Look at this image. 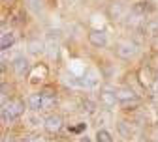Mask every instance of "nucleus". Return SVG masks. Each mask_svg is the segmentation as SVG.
<instances>
[{
  "label": "nucleus",
  "instance_id": "nucleus-1",
  "mask_svg": "<svg viewBox=\"0 0 158 142\" xmlns=\"http://www.w3.org/2000/svg\"><path fill=\"white\" fill-rule=\"evenodd\" d=\"M25 114V103L21 99H13L10 103L2 105V121L4 124H11L17 118H21Z\"/></svg>",
  "mask_w": 158,
  "mask_h": 142
},
{
  "label": "nucleus",
  "instance_id": "nucleus-2",
  "mask_svg": "<svg viewBox=\"0 0 158 142\" xmlns=\"http://www.w3.org/2000/svg\"><path fill=\"white\" fill-rule=\"evenodd\" d=\"M117 97H118V103H121L124 109L139 105V99H137V95L134 94L132 88H121V90H117Z\"/></svg>",
  "mask_w": 158,
  "mask_h": 142
},
{
  "label": "nucleus",
  "instance_id": "nucleus-3",
  "mask_svg": "<svg viewBox=\"0 0 158 142\" xmlns=\"http://www.w3.org/2000/svg\"><path fill=\"white\" fill-rule=\"evenodd\" d=\"M115 54L123 60H130L137 54V45L134 41H121L115 47Z\"/></svg>",
  "mask_w": 158,
  "mask_h": 142
},
{
  "label": "nucleus",
  "instance_id": "nucleus-4",
  "mask_svg": "<svg viewBox=\"0 0 158 142\" xmlns=\"http://www.w3.org/2000/svg\"><path fill=\"white\" fill-rule=\"evenodd\" d=\"M62 125H64V121H62V118L58 116V114L47 116L45 118V124H44V127H45L47 133H58V131L62 129Z\"/></svg>",
  "mask_w": 158,
  "mask_h": 142
},
{
  "label": "nucleus",
  "instance_id": "nucleus-5",
  "mask_svg": "<svg viewBox=\"0 0 158 142\" xmlns=\"http://www.w3.org/2000/svg\"><path fill=\"white\" fill-rule=\"evenodd\" d=\"M89 41L92 47H98V49H102L107 45V34L104 30H92L89 34Z\"/></svg>",
  "mask_w": 158,
  "mask_h": 142
},
{
  "label": "nucleus",
  "instance_id": "nucleus-6",
  "mask_svg": "<svg viewBox=\"0 0 158 142\" xmlns=\"http://www.w3.org/2000/svg\"><path fill=\"white\" fill-rule=\"evenodd\" d=\"M154 79H156V75H154V71H152L149 66H143V67L139 69V83H141L145 88H152Z\"/></svg>",
  "mask_w": 158,
  "mask_h": 142
},
{
  "label": "nucleus",
  "instance_id": "nucleus-7",
  "mask_svg": "<svg viewBox=\"0 0 158 142\" xmlns=\"http://www.w3.org/2000/svg\"><path fill=\"white\" fill-rule=\"evenodd\" d=\"M98 97H100V103L107 109H111V107H115V103H118L117 92H113V90H102L98 94Z\"/></svg>",
  "mask_w": 158,
  "mask_h": 142
},
{
  "label": "nucleus",
  "instance_id": "nucleus-8",
  "mask_svg": "<svg viewBox=\"0 0 158 142\" xmlns=\"http://www.w3.org/2000/svg\"><path fill=\"white\" fill-rule=\"evenodd\" d=\"M11 67H13V71L19 75V77H23L27 71H28V67H30V64H28V60L25 58V56H17L15 60H13V64H11Z\"/></svg>",
  "mask_w": 158,
  "mask_h": 142
},
{
  "label": "nucleus",
  "instance_id": "nucleus-9",
  "mask_svg": "<svg viewBox=\"0 0 158 142\" xmlns=\"http://www.w3.org/2000/svg\"><path fill=\"white\" fill-rule=\"evenodd\" d=\"M42 101H44L42 92H38V94H30V95L27 97V105H28V109H30L32 112H40V110H42Z\"/></svg>",
  "mask_w": 158,
  "mask_h": 142
},
{
  "label": "nucleus",
  "instance_id": "nucleus-10",
  "mask_svg": "<svg viewBox=\"0 0 158 142\" xmlns=\"http://www.w3.org/2000/svg\"><path fill=\"white\" fill-rule=\"evenodd\" d=\"M98 80H100V75H98L94 69H89L85 73V77L79 80V84H81V86H89V88H94V86H98Z\"/></svg>",
  "mask_w": 158,
  "mask_h": 142
},
{
  "label": "nucleus",
  "instance_id": "nucleus-11",
  "mask_svg": "<svg viewBox=\"0 0 158 142\" xmlns=\"http://www.w3.org/2000/svg\"><path fill=\"white\" fill-rule=\"evenodd\" d=\"M154 8L151 6V2H147V0H139V2H135L134 6H132V13H135V15H147L149 11H152Z\"/></svg>",
  "mask_w": 158,
  "mask_h": 142
},
{
  "label": "nucleus",
  "instance_id": "nucleus-12",
  "mask_svg": "<svg viewBox=\"0 0 158 142\" xmlns=\"http://www.w3.org/2000/svg\"><path fill=\"white\" fill-rule=\"evenodd\" d=\"M55 32H49L47 36V43H45V49H49V56H56V51H58V36H53Z\"/></svg>",
  "mask_w": 158,
  "mask_h": 142
},
{
  "label": "nucleus",
  "instance_id": "nucleus-13",
  "mask_svg": "<svg viewBox=\"0 0 158 142\" xmlns=\"http://www.w3.org/2000/svg\"><path fill=\"white\" fill-rule=\"evenodd\" d=\"M117 129H118V133H121V136L126 138V140H130V138L134 136V129H132V125L128 124V121H124V120H121V121L117 124Z\"/></svg>",
  "mask_w": 158,
  "mask_h": 142
},
{
  "label": "nucleus",
  "instance_id": "nucleus-14",
  "mask_svg": "<svg viewBox=\"0 0 158 142\" xmlns=\"http://www.w3.org/2000/svg\"><path fill=\"white\" fill-rule=\"evenodd\" d=\"M107 13H109V17L113 19V21H118V19H123L124 17V6L123 4H111L109 8H107Z\"/></svg>",
  "mask_w": 158,
  "mask_h": 142
},
{
  "label": "nucleus",
  "instance_id": "nucleus-15",
  "mask_svg": "<svg viewBox=\"0 0 158 142\" xmlns=\"http://www.w3.org/2000/svg\"><path fill=\"white\" fill-rule=\"evenodd\" d=\"M27 47H28V52L30 54H42L45 51V43L40 41V39H30Z\"/></svg>",
  "mask_w": 158,
  "mask_h": 142
},
{
  "label": "nucleus",
  "instance_id": "nucleus-16",
  "mask_svg": "<svg viewBox=\"0 0 158 142\" xmlns=\"http://www.w3.org/2000/svg\"><path fill=\"white\" fill-rule=\"evenodd\" d=\"M13 43H15V34L13 32H4L2 39H0V47H2V51H8Z\"/></svg>",
  "mask_w": 158,
  "mask_h": 142
},
{
  "label": "nucleus",
  "instance_id": "nucleus-17",
  "mask_svg": "<svg viewBox=\"0 0 158 142\" xmlns=\"http://www.w3.org/2000/svg\"><path fill=\"white\" fill-rule=\"evenodd\" d=\"M143 32L154 37V36L158 34V19H151V21H145V25H143Z\"/></svg>",
  "mask_w": 158,
  "mask_h": 142
},
{
  "label": "nucleus",
  "instance_id": "nucleus-18",
  "mask_svg": "<svg viewBox=\"0 0 158 142\" xmlns=\"http://www.w3.org/2000/svg\"><path fill=\"white\" fill-rule=\"evenodd\" d=\"M81 110L87 112V114H94L96 112V103L90 101V99H83L81 101Z\"/></svg>",
  "mask_w": 158,
  "mask_h": 142
},
{
  "label": "nucleus",
  "instance_id": "nucleus-19",
  "mask_svg": "<svg viewBox=\"0 0 158 142\" xmlns=\"http://www.w3.org/2000/svg\"><path fill=\"white\" fill-rule=\"evenodd\" d=\"M44 95V94H42ZM56 103V95H44V101H42V110H49L53 109V105Z\"/></svg>",
  "mask_w": 158,
  "mask_h": 142
},
{
  "label": "nucleus",
  "instance_id": "nucleus-20",
  "mask_svg": "<svg viewBox=\"0 0 158 142\" xmlns=\"http://www.w3.org/2000/svg\"><path fill=\"white\" fill-rule=\"evenodd\" d=\"M27 6H28L34 13H40V11L44 10V2H42V0H27Z\"/></svg>",
  "mask_w": 158,
  "mask_h": 142
},
{
  "label": "nucleus",
  "instance_id": "nucleus-21",
  "mask_svg": "<svg viewBox=\"0 0 158 142\" xmlns=\"http://www.w3.org/2000/svg\"><path fill=\"white\" fill-rule=\"evenodd\" d=\"M96 142H113V138H111V135H109L106 129H98V133H96Z\"/></svg>",
  "mask_w": 158,
  "mask_h": 142
},
{
  "label": "nucleus",
  "instance_id": "nucleus-22",
  "mask_svg": "<svg viewBox=\"0 0 158 142\" xmlns=\"http://www.w3.org/2000/svg\"><path fill=\"white\" fill-rule=\"evenodd\" d=\"M25 142H47V138L42 136V135H30V136L25 138Z\"/></svg>",
  "mask_w": 158,
  "mask_h": 142
},
{
  "label": "nucleus",
  "instance_id": "nucleus-23",
  "mask_svg": "<svg viewBox=\"0 0 158 142\" xmlns=\"http://www.w3.org/2000/svg\"><path fill=\"white\" fill-rule=\"evenodd\" d=\"M28 120L32 121V125H40V124H45V120H44L42 116H38V114H32V116H30Z\"/></svg>",
  "mask_w": 158,
  "mask_h": 142
},
{
  "label": "nucleus",
  "instance_id": "nucleus-24",
  "mask_svg": "<svg viewBox=\"0 0 158 142\" xmlns=\"http://www.w3.org/2000/svg\"><path fill=\"white\" fill-rule=\"evenodd\" d=\"M4 142H25V140L17 138V136H10V135H6V136H4Z\"/></svg>",
  "mask_w": 158,
  "mask_h": 142
},
{
  "label": "nucleus",
  "instance_id": "nucleus-25",
  "mask_svg": "<svg viewBox=\"0 0 158 142\" xmlns=\"http://www.w3.org/2000/svg\"><path fill=\"white\" fill-rule=\"evenodd\" d=\"M42 94H44V95H55V90H53V88H44Z\"/></svg>",
  "mask_w": 158,
  "mask_h": 142
},
{
  "label": "nucleus",
  "instance_id": "nucleus-26",
  "mask_svg": "<svg viewBox=\"0 0 158 142\" xmlns=\"http://www.w3.org/2000/svg\"><path fill=\"white\" fill-rule=\"evenodd\" d=\"M152 49H154V51H158V34L152 37Z\"/></svg>",
  "mask_w": 158,
  "mask_h": 142
},
{
  "label": "nucleus",
  "instance_id": "nucleus-27",
  "mask_svg": "<svg viewBox=\"0 0 158 142\" xmlns=\"http://www.w3.org/2000/svg\"><path fill=\"white\" fill-rule=\"evenodd\" d=\"M152 90H154V94H158V75H156V79H154V84H152Z\"/></svg>",
  "mask_w": 158,
  "mask_h": 142
},
{
  "label": "nucleus",
  "instance_id": "nucleus-28",
  "mask_svg": "<svg viewBox=\"0 0 158 142\" xmlns=\"http://www.w3.org/2000/svg\"><path fill=\"white\" fill-rule=\"evenodd\" d=\"M83 129H85V124H81V125H77V127H73L72 131H75V133H77V131H83Z\"/></svg>",
  "mask_w": 158,
  "mask_h": 142
},
{
  "label": "nucleus",
  "instance_id": "nucleus-29",
  "mask_svg": "<svg viewBox=\"0 0 158 142\" xmlns=\"http://www.w3.org/2000/svg\"><path fill=\"white\" fill-rule=\"evenodd\" d=\"M79 142H90V138H87V136H83L81 140H79Z\"/></svg>",
  "mask_w": 158,
  "mask_h": 142
},
{
  "label": "nucleus",
  "instance_id": "nucleus-30",
  "mask_svg": "<svg viewBox=\"0 0 158 142\" xmlns=\"http://www.w3.org/2000/svg\"><path fill=\"white\" fill-rule=\"evenodd\" d=\"M2 2H10V0H2Z\"/></svg>",
  "mask_w": 158,
  "mask_h": 142
}]
</instances>
